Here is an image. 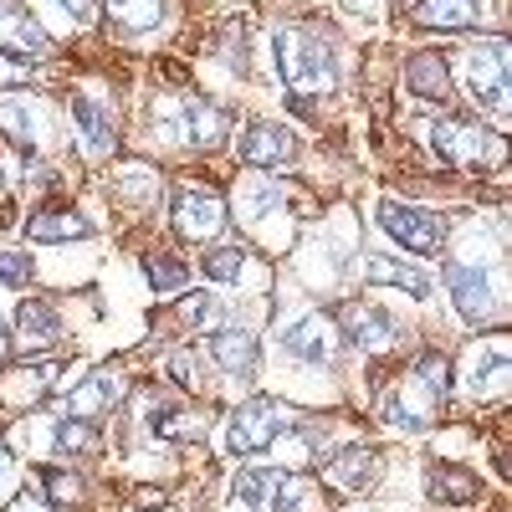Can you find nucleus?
Instances as JSON below:
<instances>
[{
  "instance_id": "f257e3e1",
  "label": "nucleus",
  "mask_w": 512,
  "mask_h": 512,
  "mask_svg": "<svg viewBox=\"0 0 512 512\" xmlns=\"http://www.w3.org/2000/svg\"><path fill=\"white\" fill-rule=\"evenodd\" d=\"M272 52H277V72H282V88L297 98V103H308V98H323L333 93V52L323 47V41L303 26H282L272 36Z\"/></svg>"
},
{
  "instance_id": "f03ea898",
  "label": "nucleus",
  "mask_w": 512,
  "mask_h": 512,
  "mask_svg": "<svg viewBox=\"0 0 512 512\" xmlns=\"http://www.w3.org/2000/svg\"><path fill=\"white\" fill-rule=\"evenodd\" d=\"M292 425H297L292 410H282L277 400H251V405H241V410L231 415L226 446H231L236 456H256V451H267L277 436H287Z\"/></svg>"
},
{
  "instance_id": "7ed1b4c3",
  "label": "nucleus",
  "mask_w": 512,
  "mask_h": 512,
  "mask_svg": "<svg viewBox=\"0 0 512 512\" xmlns=\"http://www.w3.org/2000/svg\"><path fill=\"white\" fill-rule=\"evenodd\" d=\"M379 226L390 231L405 251H415V256H436L441 241H446V221L436 216V210L400 205V200H384V205H379Z\"/></svg>"
},
{
  "instance_id": "20e7f679",
  "label": "nucleus",
  "mask_w": 512,
  "mask_h": 512,
  "mask_svg": "<svg viewBox=\"0 0 512 512\" xmlns=\"http://www.w3.org/2000/svg\"><path fill=\"white\" fill-rule=\"evenodd\" d=\"M425 134H431L436 154H441L446 164H456V169H477V164H487V159L497 154V139L487 134L482 123L441 118V123H431V128H425Z\"/></svg>"
},
{
  "instance_id": "39448f33",
  "label": "nucleus",
  "mask_w": 512,
  "mask_h": 512,
  "mask_svg": "<svg viewBox=\"0 0 512 512\" xmlns=\"http://www.w3.org/2000/svg\"><path fill=\"white\" fill-rule=\"evenodd\" d=\"M461 67H466V93L502 113V108H507V47H502V41L466 47Z\"/></svg>"
},
{
  "instance_id": "423d86ee",
  "label": "nucleus",
  "mask_w": 512,
  "mask_h": 512,
  "mask_svg": "<svg viewBox=\"0 0 512 512\" xmlns=\"http://www.w3.org/2000/svg\"><path fill=\"white\" fill-rule=\"evenodd\" d=\"M175 226L190 236V241H210L221 226H226V200L205 185H185L175 195Z\"/></svg>"
},
{
  "instance_id": "0eeeda50",
  "label": "nucleus",
  "mask_w": 512,
  "mask_h": 512,
  "mask_svg": "<svg viewBox=\"0 0 512 512\" xmlns=\"http://www.w3.org/2000/svg\"><path fill=\"white\" fill-rule=\"evenodd\" d=\"M236 502H246L251 512H297V487L277 472V466H256V472L236 477Z\"/></svg>"
},
{
  "instance_id": "6e6552de",
  "label": "nucleus",
  "mask_w": 512,
  "mask_h": 512,
  "mask_svg": "<svg viewBox=\"0 0 512 512\" xmlns=\"http://www.w3.org/2000/svg\"><path fill=\"white\" fill-rule=\"evenodd\" d=\"M282 349L292 359H303V364H328L338 354V328H333L328 313H308L282 333Z\"/></svg>"
},
{
  "instance_id": "1a4fd4ad",
  "label": "nucleus",
  "mask_w": 512,
  "mask_h": 512,
  "mask_svg": "<svg viewBox=\"0 0 512 512\" xmlns=\"http://www.w3.org/2000/svg\"><path fill=\"white\" fill-rule=\"evenodd\" d=\"M72 123H77V144L88 159H108L113 144H118V128H113V108L98 103V98H72Z\"/></svg>"
},
{
  "instance_id": "9d476101",
  "label": "nucleus",
  "mask_w": 512,
  "mask_h": 512,
  "mask_svg": "<svg viewBox=\"0 0 512 512\" xmlns=\"http://www.w3.org/2000/svg\"><path fill=\"white\" fill-rule=\"evenodd\" d=\"M180 128H185V139L195 149H221L226 134H231V113L216 108V103H205V98H185L180 103Z\"/></svg>"
},
{
  "instance_id": "9b49d317",
  "label": "nucleus",
  "mask_w": 512,
  "mask_h": 512,
  "mask_svg": "<svg viewBox=\"0 0 512 512\" xmlns=\"http://www.w3.org/2000/svg\"><path fill=\"white\" fill-rule=\"evenodd\" d=\"M446 287H451V297H456V313H461L466 323H482V318L492 313V287H487L482 267L451 262V267H446Z\"/></svg>"
},
{
  "instance_id": "f8f14e48",
  "label": "nucleus",
  "mask_w": 512,
  "mask_h": 512,
  "mask_svg": "<svg viewBox=\"0 0 512 512\" xmlns=\"http://www.w3.org/2000/svg\"><path fill=\"white\" fill-rule=\"evenodd\" d=\"M16 338H21L26 354H41V349H52L62 338V318H57V308L47 303V297H26V303H21Z\"/></svg>"
},
{
  "instance_id": "ddd939ff",
  "label": "nucleus",
  "mask_w": 512,
  "mask_h": 512,
  "mask_svg": "<svg viewBox=\"0 0 512 512\" xmlns=\"http://www.w3.org/2000/svg\"><path fill=\"white\" fill-rule=\"evenodd\" d=\"M0 52H11L16 62L47 52V36H41V26H36L26 11H16L11 0H0Z\"/></svg>"
},
{
  "instance_id": "4468645a",
  "label": "nucleus",
  "mask_w": 512,
  "mask_h": 512,
  "mask_svg": "<svg viewBox=\"0 0 512 512\" xmlns=\"http://www.w3.org/2000/svg\"><path fill=\"white\" fill-rule=\"evenodd\" d=\"M123 390H128V379H123L118 369H98L93 379H82L77 390H72V410H67V415H82V420H93V415L113 410V405L123 400Z\"/></svg>"
},
{
  "instance_id": "2eb2a0df",
  "label": "nucleus",
  "mask_w": 512,
  "mask_h": 512,
  "mask_svg": "<svg viewBox=\"0 0 512 512\" xmlns=\"http://www.w3.org/2000/svg\"><path fill=\"white\" fill-rule=\"evenodd\" d=\"M292 154H297V144L282 134L277 123H251L246 134H241V159L256 164V169H277V164H287Z\"/></svg>"
},
{
  "instance_id": "dca6fc26",
  "label": "nucleus",
  "mask_w": 512,
  "mask_h": 512,
  "mask_svg": "<svg viewBox=\"0 0 512 512\" xmlns=\"http://www.w3.org/2000/svg\"><path fill=\"white\" fill-rule=\"evenodd\" d=\"M338 323L349 328V338H354L359 349H390L395 338H400V333H395V323L384 318L379 308H369V303H349V308H338Z\"/></svg>"
},
{
  "instance_id": "f3484780",
  "label": "nucleus",
  "mask_w": 512,
  "mask_h": 512,
  "mask_svg": "<svg viewBox=\"0 0 512 512\" xmlns=\"http://www.w3.org/2000/svg\"><path fill=\"white\" fill-rule=\"evenodd\" d=\"M26 236L31 241H72V236H93V221L77 216L72 205H52V210H36L26 221Z\"/></svg>"
},
{
  "instance_id": "a211bd4d",
  "label": "nucleus",
  "mask_w": 512,
  "mask_h": 512,
  "mask_svg": "<svg viewBox=\"0 0 512 512\" xmlns=\"http://www.w3.org/2000/svg\"><path fill=\"white\" fill-rule=\"evenodd\" d=\"M210 354L231 374H251L256 369V338L246 328H210Z\"/></svg>"
},
{
  "instance_id": "6ab92c4d",
  "label": "nucleus",
  "mask_w": 512,
  "mask_h": 512,
  "mask_svg": "<svg viewBox=\"0 0 512 512\" xmlns=\"http://www.w3.org/2000/svg\"><path fill=\"white\" fill-rule=\"evenodd\" d=\"M374 472H379V461H374L369 446H349V451H338L328 461V482L344 487V492H364L374 482Z\"/></svg>"
},
{
  "instance_id": "aec40b11",
  "label": "nucleus",
  "mask_w": 512,
  "mask_h": 512,
  "mask_svg": "<svg viewBox=\"0 0 512 512\" xmlns=\"http://www.w3.org/2000/svg\"><path fill=\"white\" fill-rule=\"evenodd\" d=\"M420 26H441V31H461L477 21V0H420L415 6Z\"/></svg>"
},
{
  "instance_id": "412c9836",
  "label": "nucleus",
  "mask_w": 512,
  "mask_h": 512,
  "mask_svg": "<svg viewBox=\"0 0 512 512\" xmlns=\"http://www.w3.org/2000/svg\"><path fill=\"white\" fill-rule=\"evenodd\" d=\"M369 282L400 287V292H410V297H415V303H425V297H431V277H420V272H410V267L390 262V256H369Z\"/></svg>"
},
{
  "instance_id": "4be33fe9",
  "label": "nucleus",
  "mask_w": 512,
  "mask_h": 512,
  "mask_svg": "<svg viewBox=\"0 0 512 512\" xmlns=\"http://www.w3.org/2000/svg\"><path fill=\"white\" fill-rule=\"evenodd\" d=\"M425 487H431V497L456 502V507L477 497V477H472V472H461V466H431V477H425Z\"/></svg>"
},
{
  "instance_id": "5701e85b",
  "label": "nucleus",
  "mask_w": 512,
  "mask_h": 512,
  "mask_svg": "<svg viewBox=\"0 0 512 512\" xmlns=\"http://www.w3.org/2000/svg\"><path fill=\"white\" fill-rule=\"evenodd\" d=\"M108 6V16L123 26V31H149V26H159V16H164V0H103Z\"/></svg>"
},
{
  "instance_id": "b1692460",
  "label": "nucleus",
  "mask_w": 512,
  "mask_h": 512,
  "mask_svg": "<svg viewBox=\"0 0 512 512\" xmlns=\"http://www.w3.org/2000/svg\"><path fill=\"white\" fill-rule=\"evenodd\" d=\"M410 88H415L420 98H441V103H446V67H441L436 52H420V57L410 62Z\"/></svg>"
},
{
  "instance_id": "393cba45",
  "label": "nucleus",
  "mask_w": 512,
  "mask_h": 512,
  "mask_svg": "<svg viewBox=\"0 0 512 512\" xmlns=\"http://www.w3.org/2000/svg\"><path fill=\"white\" fill-rule=\"evenodd\" d=\"M0 128H6V139H11L21 154L36 149V118H31L26 103H0Z\"/></svg>"
},
{
  "instance_id": "a878e982",
  "label": "nucleus",
  "mask_w": 512,
  "mask_h": 512,
  "mask_svg": "<svg viewBox=\"0 0 512 512\" xmlns=\"http://www.w3.org/2000/svg\"><path fill=\"white\" fill-rule=\"evenodd\" d=\"M144 277L154 282V292H175V287H185V262H175V256H164V251H149L144 256Z\"/></svg>"
},
{
  "instance_id": "bb28decb",
  "label": "nucleus",
  "mask_w": 512,
  "mask_h": 512,
  "mask_svg": "<svg viewBox=\"0 0 512 512\" xmlns=\"http://www.w3.org/2000/svg\"><path fill=\"white\" fill-rule=\"evenodd\" d=\"M93 446H98V425H93V420L67 415V420L57 425V451H72V456H82V451H93Z\"/></svg>"
},
{
  "instance_id": "cd10ccee",
  "label": "nucleus",
  "mask_w": 512,
  "mask_h": 512,
  "mask_svg": "<svg viewBox=\"0 0 512 512\" xmlns=\"http://www.w3.org/2000/svg\"><path fill=\"white\" fill-rule=\"evenodd\" d=\"M149 431H159V436H200V420H190L175 405H149Z\"/></svg>"
},
{
  "instance_id": "c85d7f7f",
  "label": "nucleus",
  "mask_w": 512,
  "mask_h": 512,
  "mask_svg": "<svg viewBox=\"0 0 512 512\" xmlns=\"http://www.w3.org/2000/svg\"><path fill=\"white\" fill-rule=\"evenodd\" d=\"M246 262V251L241 246H216V251H205V277H216V282H236Z\"/></svg>"
},
{
  "instance_id": "c756f323",
  "label": "nucleus",
  "mask_w": 512,
  "mask_h": 512,
  "mask_svg": "<svg viewBox=\"0 0 512 512\" xmlns=\"http://www.w3.org/2000/svg\"><path fill=\"white\" fill-rule=\"evenodd\" d=\"M0 282H11V287L31 282V256H16V251H0Z\"/></svg>"
},
{
  "instance_id": "7c9ffc66",
  "label": "nucleus",
  "mask_w": 512,
  "mask_h": 512,
  "mask_svg": "<svg viewBox=\"0 0 512 512\" xmlns=\"http://www.w3.org/2000/svg\"><path fill=\"white\" fill-rule=\"evenodd\" d=\"M52 6H57L72 26H88V21L98 16V0H52Z\"/></svg>"
},
{
  "instance_id": "2f4dec72",
  "label": "nucleus",
  "mask_w": 512,
  "mask_h": 512,
  "mask_svg": "<svg viewBox=\"0 0 512 512\" xmlns=\"http://www.w3.org/2000/svg\"><path fill=\"white\" fill-rule=\"evenodd\" d=\"M47 492H52L57 502H77V497H82L77 477H67V472H47Z\"/></svg>"
},
{
  "instance_id": "473e14b6",
  "label": "nucleus",
  "mask_w": 512,
  "mask_h": 512,
  "mask_svg": "<svg viewBox=\"0 0 512 512\" xmlns=\"http://www.w3.org/2000/svg\"><path fill=\"white\" fill-rule=\"evenodd\" d=\"M6 512H52V502L41 492H21L16 502H6Z\"/></svg>"
},
{
  "instance_id": "72a5a7b5",
  "label": "nucleus",
  "mask_w": 512,
  "mask_h": 512,
  "mask_svg": "<svg viewBox=\"0 0 512 512\" xmlns=\"http://www.w3.org/2000/svg\"><path fill=\"white\" fill-rule=\"evenodd\" d=\"M190 318H195L200 328H216V308H210V297H205V292H195V303H190Z\"/></svg>"
},
{
  "instance_id": "f704fd0d",
  "label": "nucleus",
  "mask_w": 512,
  "mask_h": 512,
  "mask_svg": "<svg viewBox=\"0 0 512 512\" xmlns=\"http://www.w3.org/2000/svg\"><path fill=\"white\" fill-rule=\"evenodd\" d=\"M21 82H26L21 62H6V57H0V88H21Z\"/></svg>"
},
{
  "instance_id": "c9c22d12",
  "label": "nucleus",
  "mask_w": 512,
  "mask_h": 512,
  "mask_svg": "<svg viewBox=\"0 0 512 512\" xmlns=\"http://www.w3.org/2000/svg\"><path fill=\"white\" fill-rule=\"evenodd\" d=\"M6 482H11V456H6V446H0V492H6Z\"/></svg>"
},
{
  "instance_id": "e433bc0d",
  "label": "nucleus",
  "mask_w": 512,
  "mask_h": 512,
  "mask_svg": "<svg viewBox=\"0 0 512 512\" xmlns=\"http://www.w3.org/2000/svg\"><path fill=\"white\" fill-rule=\"evenodd\" d=\"M6 354H11V338H6V328H0V364H6Z\"/></svg>"
},
{
  "instance_id": "4c0bfd02",
  "label": "nucleus",
  "mask_w": 512,
  "mask_h": 512,
  "mask_svg": "<svg viewBox=\"0 0 512 512\" xmlns=\"http://www.w3.org/2000/svg\"><path fill=\"white\" fill-rule=\"evenodd\" d=\"M159 512H175V507H159Z\"/></svg>"
}]
</instances>
